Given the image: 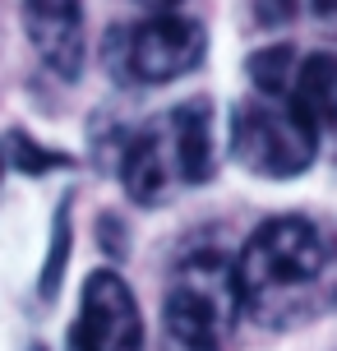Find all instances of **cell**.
I'll use <instances>...</instances> for the list:
<instances>
[{"instance_id":"1","label":"cell","mask_w":337,"mask_h":351,"mask_svg":"<svg viewBox=\"0 0 337 351\" xmlns=\"http://www.w3.org/2000/svg\"><path fill=\"white\" fill-rule=\"evenodd\" d=\"M319 263L323 241L305 217L286 213V217L259 222L240 245V254H231L240 310L254 315L259 324L301 319L319 291Z\"/></svg>"},{"instance_id":"2","label":"cell","mask_w":337,"mask_h":351,"mask_svg":"<svg viewBox=\"0 0 337 351\" xmlns=\"http://www.w3.org/2000/svg\"><path fill=\"white\" fill-rule=\"evenodd\" d=\"M213 171H217V143L208 102L171 106L153 121H143L121 143V185L143 208L171 204L185 185H203Z\"/></svg>"},{"instance_id":"3","label":"cell","mask_w":337,"mask_h":351,"mask_svg":"<svg viewBox=\"0 0 337 351\" xmlns=\"http://www.w3.org/2000/svg\"><path fill=\"white\" fill-rule=\"evenodd\" d=\"M208 51L203 23L185 14H148L139 23H116L102 37V65L116 84H171L199 70V60Z\"/></svg>"},{"instance_id":"4","label":"cell","mask_w":337,"mask_h":351,"mask_svg":"<svg viewBox=\"0 0 337 351\" xmlns=\"http://www.w3.org/2000/svg\"><path fill=\"white\" fill-rule=\"evenodd\" d=\"M319 153L314 130L291 106V97H245L231 111V158L264 180H291L310 171Z\"/></svg>"},{"instance_id":"5","label":"cell","mask_w":337,"mask_h":351,"mask_svg":"<svg viewBox=\"0 0 337 351\" xmlns=\"http://www.w3.org/2000/svg\"><path fill=\"white\" fill-rule=\"evenodd\" d=\"M70 351H143V315L129 282L97 268L84 282L79 319L70 328Z\"/></svg>"},{"instance_id":"6","label":"cell","mask_w":337,"mask_h":351,"mask_svg":"<svg viewBox=\"0 0 337 351\" xmlns=\"http://www.w3.org/2000/svg\"><path fill=\"white\" fill-rule=\"evenodd\" d=\"M23 33L42 65L60 79H79L88 60L84 0H23Z\"/></svg>"},{"instance_id":"7","label":"cell","mask_w":337,"mask_h":351,"mask_svg":"<svg viewBox=\"0 0 337 351\" xmlns=\"http://www.w3.org/2000/svg\"><path fill=\"white\" fill-rule=\"evenodd\" d=\"M291 106L305 116V125L314 130V139L337 153V56L314 51L296 65Z\"/></svg>"},{"instance_id":"8","label":"cell","mask_w":337,"mask_h":351,"mask_svg":"<svg viewBox=\"0 0 337 351\" xmlns=\"http://www.w3.org/2000/svg\"><path fill=\"white\" fill-rule=\"evenodd\" d=\"M227 319L213 305H203L199 296L171 287L166 305H162V347L158 351H222L227 337Z\"/></svg>"},{"instance_id":"9","label":"cell","mask_w":337,"mask_h":351,"mask_svg":"<svg viewBox=\"0 0 337 351\" xmlns=\"http://www.w3.org/2000/svg\"><path fill=\"white\" fill-rule=\"evenodd\" d=\"M296 65H301L296 47L277 42V47H264V51L249 56V60H245V74H249V84H254V93H259V97H291Z\"/></svg>"},{"instance_id":"10","label":"cell","mask_w":337,"mask_h":351,"mask_svg":"<svg viewBox=\"0 0 337 351\" xmlns=\"http://www.w3.org/2000/svg\"><path fill=\"white\" fill-rule=\"evenodd\" d=\"M65 263H70V199L55 208V222H51V245H47V263H42V278H37V296L42 300H55Z\"/></svg>"},{"instance_id":"11","label":"cell","mask_w":337,"mask_h":351,"mask_svg":"<svg viewBox=\"0 0 337 351\" xmlns=\"http://www.w3.org/2000/svg\"><path fill=\"white\" fill-rule=\"evenodd\" d=\"M5 143H10V162H14V171H23V176H42V171H51V167H70L65 153H51V148L33 143L28 134H10Z\"/></svg>"},{"instance_id":"12","label":"cell","mask_w":337,"mask_h":351,"mask_svg":"<svg viewBox=\"0 0 337 351\" xmlns=\"http://www.w3.org/2000/svg\"><path fill=\"white\" fill-rule=\"evenodd\" d=\"M249 10H254L259 28H286L301 10V0H249Z\"/></svg>"},{"instance_id":"13","label":"cell","mask_w":337,"mask_h":351,"mask_svg":"<svg viewBox=\"0 0 337 351\" xmlns=\"http://www.w3.org/2000/svg\"><path fill=\"white\" fill-rule=\"evenodd\" d=\"M319 296L328 305H337V241L333 250H323V263H319Z\"/></svg>"},{"instance_id":"14","label":"cell","mask_w":337,"mask_h":351,"mask_svg":"<svg viewBox=\"0 0 337 351\" xmlns=\"http://www.w3.org/2000/svg\"><path fill=\"white\" fill-rule=\"evenodd\" d=\"M310 19H314V28L323 37L337 42V0H310Z\"/></svg>"},{"instance_id":"15","label":"cell","mask_w":337,"mask_h":351,"mask_svg":"<svg viewBox=\"0 0 337 351\" xmlns=\"http://www.w3.org/2000/svg\"><path fill=\"white\" fill-rule=\"evenodd\" d=\"M134 5H139V10H153V14H171L180 0H134Z\"/></svg>"},{"instance_id":"16","label":"cell","mask_w":337,"mask_h":351,"mask_svg":"<svg viewBox=\"0 0 337 351\" xmlns=\"http://www.w3.org/2000/svg\"><path fill=\"white\" fill-rule=\"evenodd\" d=\"M0 171H5V162H0Z\"/></svg>"}]
</instances>
